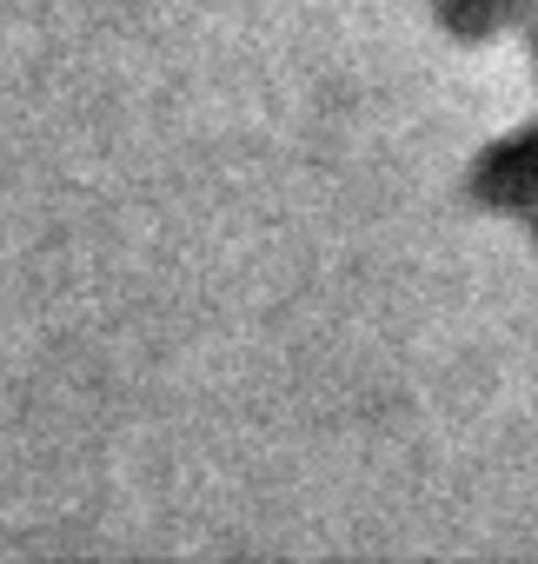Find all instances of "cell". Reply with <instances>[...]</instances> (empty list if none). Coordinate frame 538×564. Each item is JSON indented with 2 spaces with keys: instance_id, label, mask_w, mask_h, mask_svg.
Masks as SVG:
<instances>
[{
  "instance_id": "6da1fadb",
  "label": "cell",
  "mask_w": 538,
  "mask_h": 564,
  "mask_svg": "<svg viewBox=\"0 0 538 564\" xmlns=\"http://www.w3.org/2000/svg\"><path fill=\"white\" fill-rule=\"evenodd\" d=\"M465 199L485 206V213H512V219H525L531 239H538V120L512 127L505 140H492V147L472 160V173H465Z\"/></svg>"
},
{
  "instance_id": "7a4b0ae2",
  "label": "cell",
  "mask_w": 538,
  "mask_h": 564,
  "mask_svg": "<svg viewBox=\"0 0 538 564\" xmlns=\"http://www.w3.org/2000/svg\"><path fill=\"white\" fill-rule=\"evenodd\" d=\"M538 0H432V14L452 41H492L505 28H525Z\"/></svg>"
},
{
  "instance_id": "3957f363",
  "label": "cell",
  "mask_w": 538,
  "mask_h": 564,
  "mask_svg": "<svg viewBox=\"0 0 538 564\" xmlns=\"http://www.w3.org/2000/svg\"><path fill=\"white\" fill-rule=\"evenodd\" d=\"M525 34H531V74H538V8H531V21H525Z\"/></svg>"
}]
</instances>
